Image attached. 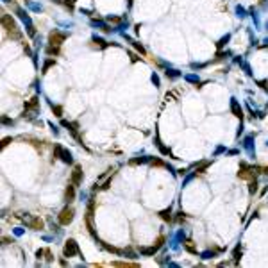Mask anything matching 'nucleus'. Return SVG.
Here are the masks:
<instances>
[{
	"label": "nucleus",
	"mask_w": 268,
	"mask_h": 268,
	"mask_svg": "<svg viewBox=\"0 0 268 268\" xmlns=\"http://www.w3.org/2000/svg\"><path fill=\"white\" fill-rule=\"evenodd\" d=\"M2 25H4V29H6V31L9 32V36L13 38V40H20L21 32H20V29L16 27L14 20L11 18L9 14H2Z\"/></svg>",
	"instance_id": "obj_1"
},
{
	"label": "nucleus",
	"mask_w": 268,
	"mask_h": 268,
	"mask_svg": "<svg viewBox=\"0 0 268 268\" xmlns=\"http://www.w3.org/2000/svg\"><path fill=\"white\" fill-rule=\"evenodd\" d=\"M23 220V224L29 227V229H34V231H41L43 227H45V222H43L40 216H31V215H25V216H21Z\"/></svg>",
	"instance_id": "obj_2"
},
{
	"label": "nucleus",
	"mask_w": 268,
	"mask_h": 268,
	"mask_svg": "<svg viewBox=\"0 0 268 268\" xmlns=\"http://www.w3.org/2000/svg\"><path fill=\"white\" fill-rule=\"evenodd\" d=\"M73 215H75V211H73L72 207L66 206L61 213H59V224H61V225H68V224H72Z\"/></svg>",
	"instance_id": "obj_3"
},
{
	"label": "nucleus",
	"mask_w": 268,
	"mask_h": 268,
	"mask_svg": "<svg viewBox=\"0 0 268 268\" xmlns=\"http://www.w3.org/2000/svg\"><path fill=\"white\" fill-rule=\"evenodd\" d=\"M64 256L66 258H72L75 254H79V247H77V243H75V239H68L66 243H64Z\"/></svg>",
	"instance_id": "obj_4"
},
{
	"label": "nucleus",
	"mask_w": 268,
	"mask_h": 268,
	"mask_svg": "<svg viewBox=\"0 0 268 268\" xmlns=\"http://www.w3.org/2000/svg\"><path fill=\"white\" fill-rule=\"evenodd\" d=\"M64 38H66V34H64V32H59V31H52L50 34H48V41H50V45H54V47H59V45L64 41Z\"/></svg>",
	"instance_id": "obj_5"
},
{
	"label": "nucleus",
	"mask_w": 268,
	"mask_h": 268,
	"mask_svg": "<svg viewBox=\"0 0 268 268\" xmlns=\"http://www.w3.org/2000/svg\"><path fill=\"white\" fill-rule=\"evenodd\" d=\"M238 177H239V179H247V181H250V179L256 177V172H254V168H250V166H247L245 163H241V170L238 172Z\"/></svg>",
	"instance_id": "obj_6"
},
{
	"label": "nucleus",
	"mask_w": 268,
	"mask_h": 268,
	"mask_svg": "<svg viewBox=\"0 0 268 268\" xmlns=\"http://www.w3.org/2000/svg\"><path fill=\"white\" fill-rule=\"evenodd\" d=\"M82 182V168L81 166H75L72 172V184L73 186H79Z\"/></svg>",
	"instance_id": "obj_7"
},
{
	"label": "nucleus",
	"mask_w": 268,
	"mask_h": 268,
	"mask_svg": "<svg viewBox=\"0 0 268 268\" xmlns=\"http://www.w3.org/2000/svg\"><path fill=\"white\" fill-rule=\"evenodd\" d=\"M113 266H116V268H140V265H136V263H127V261H114Z\"/></svg>",
	"instance_id": "obj_8"
},
{
	"label": "nucleus",
	"mask_w": 268,
	"mask_h": 268,
	"mask_svg": "<svg viewBox=\"0 0 268 268\" xmlns=\"http://www.w3.org/2000/svg\"><path fill=\"white\" fill-rule=\"evenodd\" d=\"M231 109H232V113H234V116H238L239 120L243 118V113H241V107L238 105V102H236V98H232V102H231Z\"/></svg>",
	"instance_id": "obj_9"
},
{
	"label": "nucleus",
	"mask_w": 268,
	"mask_h": 268,
	"mask_svg": "<svg viewBox=\"0 0 268 268\" xmlns=\"http://www.w3.org/2000/svg\"><path fill=\"white\" fill-rule=\"evenodd\" d=\"M73 197H75V186H68L66 190H64V198H66V202H72Z\"/></svg>",
	"instance_id": "obj_10"
},
{
	"label": "nucleus",
	"mask_w": 268,
	"mask_h": 268,
	"mask_svg": "<svg viewBox=\"0 0 268 268\" xmlns=\"http://www.w3.org/2000/svg\"><path fill=\"white\" fill-rule=\"evenodd\" d=\"M38 107V97H32L29 102L25 104V111H29V109H36Z\"/></svg>",
	"instance_id": "obj_11"
},
{
	"label": "nucleus",
	"mask_w": 268,
	"mask_h": 268,
	"mask_svg": "<svg viewBox=\"0 0 268 268\" xmlns=\"http://www.w3.org/2000/svg\"><path fill=\"white\" fill-rule=\"evenodd\" d=\"M140 252H141V254H145V256H152V254H155V252H157V248H155V247H148V248L141 247V248H140Z\"/></svg>",
	"instance_id": "obj_12"
},
{
	"label": "nucleus",
	"mask_w": 268,
	"mask_h": 268,
	"mask_svg": "<svg viewBox=\"0 0 268 268\" xmlns=\"http://www.w3.org/2000/svg\"><path fill=\"white\" fill-rule=\"evenodd\" d=\"M184 248L190 252V254H197V248H195V245H193V241H191V239H188V241L184 243Z\"/></svg>",
	"instance_id": "obj_13"
},
{
	"label": "nucleus",
	"mask_w": 268,
	"mask_h": 268,
	"mask_svg": "<svg viewBox=\"0 0 268 268\" xmlns=\"http://www.w3.org/2000/svg\"><path fill=\"white\" fill-rule=\"evenodd\" d=\"M61 159H63V161H64V163H72V154H70L68 150H64V148H63Z\"/></svg>",
	"instance_id": "obj_14"
},
{
	"label": "nucleus",
	"mask_w": 268,
	"mask_h": 268,
	"mask_svg": "<svg viewBox=\"0 0 268 268\" xmlns=\"http://www.w3.org/2000/svg\"><path fill=\"white\" fill-rule=\"evenodd\" d=\"M159 216L163 218V220H168V222L172 220V216H170V209H165V211H161V213H159Z\"/></svg>",
	"instance_id": "obj_15"
},
{
	"label": "nucleus",
	"mask_w": 268,
	"mask_h": 268,
	"mask_svg": "<svg viewBox=\"0 0 268 268\" xmlns=\"http://www.w3.org/2000/svg\"><path fill=\"white\" fill-rule=\"evenodd\" d=\"M104 248H105V250H109V252H114V254H122V250H120V248L111 247V245H105V243H104Z\"/></svg>",
	"instance_id": "obj_16"
},
{
	"label": "nucleus",
	"mask_w": 268,
	"mask_h": 268,
	"mask_svg": "<svg viewBox=\"0 0 268 268\" xmlns=\"http://www.w3.org/2000/svg\"><path fill=\"white\" fill-rule=\"evenodd\" d=\"M47 54H48V56H52V54H59V47H54V45H50V47L47 48Z\"/></svg>",
	"instance_id": "obj_17"
},
{
	"label": "nucleus",
	"mask_w": 268,
	"mask_h": 268,
	"mask_svg": "<svg viewBox=\"0 0 268 268\" xmlns=\"http://www.w3.org/2000/svg\"><path fill=\"white\" fill-rule=\"evenodd\" d=\"M163 243H165V236H159L157 239H155V245H154V247L155 248H161V247H163Z\"/></svg>",
	"instance_id": "obj_18"
},
{
	"label": "nucleus",
	"mask_w": 268,
	"mask_h": 268,
	"mask_svg": "<svg viewBox=\"0 0 268 268\" xmlns=\"http://www.w3.org/2000/svg\"><path fill=\"white\" fill-rule=\"evenodd\" d=\"M248 190H250V193H256V191H258V182H256V179H254V182H250V188H248Z\"/></svg>",
	"instance_id": "obj_19"
},
{
	"label": "nucleus",
	"mask_w": 268,
	"mask_h": 268,
	"mask_svg": "<svg viewBox=\"0 0 268 268\" xmlns=\"http://www.w3.org/2000/svg\"><path fill=\"white\" fill-rule=\"evenodd\" d=\"M52 109H54V113H56V116H61V113H63L61 105H52Z\"/></svg>",
	"instance_id": "obj_20"
},
{
	"label": "nucleus",
	"mask_w": 268,
	"mask_h": 268,
	"mask_svg": "<svg viewBox=\"0 0 268 268\" xmlns=\"http://www.w3.org/2000/svg\"><path fill=\"white\" fill-rule=\"evenodd\" d=\"M54 154H56V157H59V155L63 154V147H59V145H56V148H54Z\"/></svg>",
	"instance_id": "obj_21"
},
{
	"label": "nucleus",
	"mask_w": 268,
	"mask_h": 268,
	"mask_svg": "<svg viewBox=\"0 0 268 268\" xmlns=\"http://www.w3.org/2000/svg\"><path fill=\"white\" fill-rule=\"evenodd\" d=\"M52 64H54V59H48V61L45 63V66H43V72H47V70H48V68H50Z\"/></svg>",
	"instance_id": "obj_22"
},
{
	"label": "nucleus",
	"mask_w": 268,
	"mask_h": 268,
	"mask_svg": "<svg viewBox=\"0 0 268 268\" xmlns=\"http://www.w3.org/2000/svg\"><path fill=\"white\" fill-rule=\"evenodd\" d=\"M132 45H134V48H138L140 50V54H145V48L140 45V43H136V41H132Z\"/></svg>",
	"instance_id": "obj_23"
},
{
	"label": "nucleus",
	"mask_w": 268,
	"mask_h": 268,
	"mask_svg": "<svg viewBox=\"0 0 268 268\" xmlns=\"http://www.w3.org/2000/svg\"><path fill=\"white\" fill-rule=\"evenodd\" d=\"M93 41L97 43V45H98V47H100V48H104V47H105V41H102V40H100V38H95V40H93Z\"/></svg>",
	"instance_id": "obj_24"
},
{
	"label": "nucleus",
	"mask_w": 268,
	"mask_h": 268,
	"mask_svg": "<svg viewBox=\"0 0 268 268\" xmlns=\"http://www.w3.org/2000/svg\"><path fill=\"white\" fill-rule=\"evenodd\" d=\"M207 165H209V161H206V163H202V165H200L198 168H197V172H198V174H202V172H204V168H206Z\"/></svg>",
	"instance_id": "obj_25"
},
{
	"label": "nucleus",
	"mask_w": 268,
	"mask_h": 268,
	"mask_svg": "<svg viewBox=\"0 0 268 268\" xmlns=\"http://www.w3.org/2000/svg\"><path fill=\"white\" fill-rule=\"evenodd\" d=\"M13 141V138H4V141H2V147H6V145H9Z\"/></svg>",
	"instance_id": "obj_26"
},
{
	"label": "nucleus",
	"mask_w": 268,
	"mask_h": 268,
	"mask_svg": "<svg viewBox=\"0 0 268 268\" xmlns=\"http://www.w3.org/2000/svg\"><path fill=\"white\" fill-rule=\"evenodd\" d=\"M239 256H241V250H239V248H236V250H234V259L238 261V259H239Z\"/></svg>",
	"instance_id": "obj_27"
},
{
	"label": "nucleus",
	"mask_w": 268,
	"mask_h": 268,
	"mask_svg": "<svg viewBox=\"0 0 268 268\" xmlns=\"http://www.w3.org/2000/svg\"><path fill=\"white\" fill-rule=\"evenodd\" d=\"M263 174H266V175H268V166H266V168H263Z\"/></svg>",
	"instance_id": "obj_28"
},
{
	"label": "nucleus",
	"mask_w": 268,
	"mask_h": 268,
	"mask_svg": "<svg viewBox=\"0 0 268 268\" xmlns=\"http://www.w3.org/2000/svg\"><path fill=\"white\" fill-rule=\"evenodd\" d=\"M131 4H132V0H129V6H131Z\"/></svg>",
	"instance_id": "obj_29"
}]
</instances>
